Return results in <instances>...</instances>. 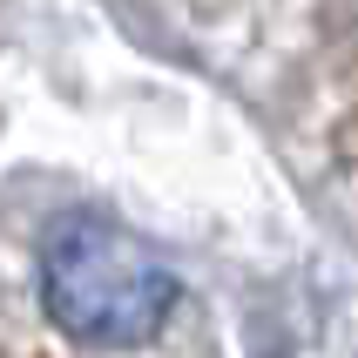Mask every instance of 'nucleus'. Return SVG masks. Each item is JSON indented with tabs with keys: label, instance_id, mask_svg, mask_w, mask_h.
<instances>
[{
	"label": "nucleus",
	"instance_id": "nucleus-1",
	"mask_svg": "<svg viewBox=\"0 0 358 358\" xmlns=\"http://www.w3.org/2000/svg\"><path fill=\"white\" fill-rule=\"evenodd\" d=\"M41 284H48V311L81 338H129L169 298V284L149 271V257L101 223H68L48 243Z\"/></svg>",
	"mask_w": 358,
	"mask_h": 358
}]
</instances>
